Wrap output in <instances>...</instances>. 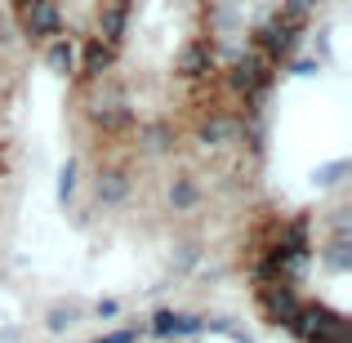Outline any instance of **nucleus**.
Instances as JSON below:
<instances>
[{
    "instance_id": "nucleus-6",
    "label": "nucleus",
    "mask_w": 352,
    "mask_h": 343,
    "mask_svg": "<svg viewBox=\"0 0 352 343\" xmlns=\"http://www.w3.org/2000/svg\"><path fill=\"white\" fill-rule=\"evenodd\" d=\"M210 63H214V49H210L206 41H197V45H188V49H183L179 71H183L188 80H197V76H206V71H210Z\"/></svg>"
},
{
    "instance_id": "nucleus-15",
    "label": "nucleus",
    "mask_w": 352,
    "mask_h": 343,
    "mask_svg": "<svg viewBox=\"0 0 352 343\" xmlns=\"http://www.w3.org/2000/svg\"><path fill=\"white\" fill-rule=\"evenodd\" d=\"M67 321H72V308H67V312H54V317H50V330H63Z\"/></svg>"
},
{
    "instance_id": "nucleus-5",
    "label": "nucleus",
    "mask_w": 352,
    "mask_h": 343,
    "mask_svg": "<svg viewBox=\"0 0 352 343\" xmlns=\"http://www.w3.org/2000/svg\"><path fill=\"white\" fill-rule=\"evenodd\" d=\"M267 80V58L263 54H241V58L232 63V85L236 89H254Z\"/></svg>"
},
{
    "instance_id": "nucleus-13",
    "label": "nucleus",
    "mask_w": 352,
    "mask_h": 343,
    "mask_svg": "<svg viewBox=\"0 0 352 343\" xmlns=\"http://www.w3.org/2000/svg\"><path fill=\"white\" fill-rule=\"evenodd\" d=\"M312 5H317V0H285V18H294V23H303Z\"/></svg>"
},
{
    "instance_id": "nucleus-14",
    "label": "nucleus",
    "mask_w": 352,
    "mask_h": 343,
    "mask_svg": "<svg viewBox=\"0 0 352 343\" xmlns=\"http://www.w3.org/2000/svg\"><path fill=\"white\" fill-rule=\"evenodd\" d=\"M223 134H228V125H223V120H214V125H206V129H201V138H206V143H219Z\"/></svg>"
},
{
    "instance_id": "nucleus-1",
    "label": "nucleus",
    "mask_w": 352,
    "mask_h": 343,
    "mask_svg": "<svg viewBox=\"0 0 352 343\" xmlns=\"http://www.w3.org/2000/svg\"><path fill=\"white\" fill-rule=\"evenodd\" d=\"M294 32H299V23L294 18H272L267 27H258V49L267 54V58H285V54L294 49Z\"/></svg>"
},
{
    "instance_id": "nucleus-16",
    "label": "nucleus",
    "mask_w": 352,
    "mask_h": 343,
    "mask_svg": "<svg viewBox=\"0 0 352 343\" xmlns=\"http://www.w3.org/2000/svg\"><path fill=\"white\" fill-rule=\"evenodd\" d=\"M0 41H5V23H0Z\"/></svg>"
},
{
    "instance_id": "nucleus-3",
    "label": "nucleus",
    "mask_w": 352,
    "mask_h": 343,
    "mask_svg": "<svg viewBox=\"0 0 352 343\" xmlns=\"http://www.w3.org/2000/svg\"><path fill=\"white\" fill-rule=\"evenodd\" d=\"M299 321H312V326H303L312 343H344L348 335L344 317H335V312H299Z\"/></svg>"
},
{
    "instance_id": "nucleus-17",
    "label": "nucleus",
    "mask_w": 352,
    "mask_h": 343,
    "mask_svg": "<svg viewBox=\"0 0 352 343\" xmlns=\"http://www.w3.org/2000/svg\"><path fill=\"white\" fill-rule=\"evenodd\" d=\"M112 5H129V0H112Z\"/></svg>"
},
{
    "instance_id": "nucleus-2",
    "label": "nucleus",
    "mask_w": 352,
    "mask_h": 343,
    "mask_svg": "<svg viewBox=\"0 0 352 343\" xmlns=\"http://www.w3.org/2000/svg\"><path fill=\"white\" fill-rule=\"evenodd\" d=\"M23 36H32V41L58 36V5H54V0H32V5H23Z\"/></svg>"
},
{
    "instance_id": "nucleus-10",
    "label": "nucleus",
    "mask_w": 352,
    "mask_h": 343,
    "mask_svg": "<svg viewBox=\"0 0 352 343\" xmlns=\"http://www.w3.org/2000/svg\"><path fill=\"white\" fill-rule=\"evenodd\" d=\"M98 197H103L107 206H116V201L125 197V179H120V174H103V183H98Z\"/></svg>"
},
{
    "instance_id": "nucleus-7",
    "label": "nucleus",
    "mask_w": 352,
    "mask_h": 343,
    "mask_svg": "<svg viewBox=\"0 0 352 343\" xmlns=\"http://www.w3.org/2000/svg\"><path fill=\"white\" fill-rule=\"evenodd\" d=\"M152 330H156V335H192V330H201V321L197 317H174V312H161Z\"/></svg>"
},
{
    "instance_id": "nucleus-18",
    "label": "nucleus",
    "mask_w": 352,
    "mask_h": 343,
    "mask_svg": "<svg viewBox=\"0 0 352 343\" xmlns=\"http://www.w3.org/2000/svg\"><path fill=\"white\" fill-rule=\"evenodd\" d=\"M18 5H32V0H18Z\"/></svg>"
},
{
    "instance_id": "nucleus-8",
    "label": "nucleus",
    "mask_w": 352,
    "mask_h": 343,
    "mask_svg": "<svg viewBox=\"0 0 352 343\" xmlns=\"http://www.w3.org/2000/svg\"><path fill=\"white\" fill-rule=\"evenodd\" d=\"M98 32L107 36V45H116L120 32H125V5H107V14H103V23H98Z\"/></svg>"
},
{
    "instance_id": "nucleus-9",
    "label": "nucleus",
    "mask_w": 352,
    "mask_h": 343,
    "mask_svg": "<svg viewBox=\"0 0 352 343\" xmlns=\"http://www.w3.org/2000/svg\"><path fill=\"white\" fill-rule=\"evenodd\" d=\"M45 63H50L54 71H72V67H76V49H72L67 41H54L50 54H45Z\"/></svg>"
},
{
    "instance_id": "nucleus-4",
    "label": "nucleus",
    "mask_w": 352,
    "mask_h": 343,
    "mask_svg": "<svg viewBox=\"0 0 352 343\" xmlns=\"http://www.w3.org/2000/svg\"><path fill=\"white\" fill-rule=\"evenodd\" d=\"M263 308L272 312V321H290V326L299 321V312H303L299 299L290 294V285H267V290H263Z\"/></svg>"
},
{
    "instance_id": "nucleus-12",
    "label": "nucleus",
    "mask_w": 352,
    "mask_h": 343,
    "mask_svg": "<svg viewBox=\"0 0 352 343\" xmlns=\"http://www.w3.org/2000/svg\"><path fill=\"white\" fill-rule=\"evenodd\" d=\"M107 58H112V49H103V41H94V45H89V63H85V67L89 71H103Z\"/></svg>"
},
{
    "instance_id": "nucleus-11",
    "label": "nucleus",
    "mask_w": 352,
    "mask_h": 343,
    "mask_svg": "<svg viewBox=\"0 0 352 343\" xmlns=\"http://www.w3.org/2000/svg\"><path fill=\"white\" fill-rule=\"evenodd\" d=\"M170 201H174V206H192V201H197V188H192L188 179H179V183L170 188Z\"/></svg>"
}]
</instances>
